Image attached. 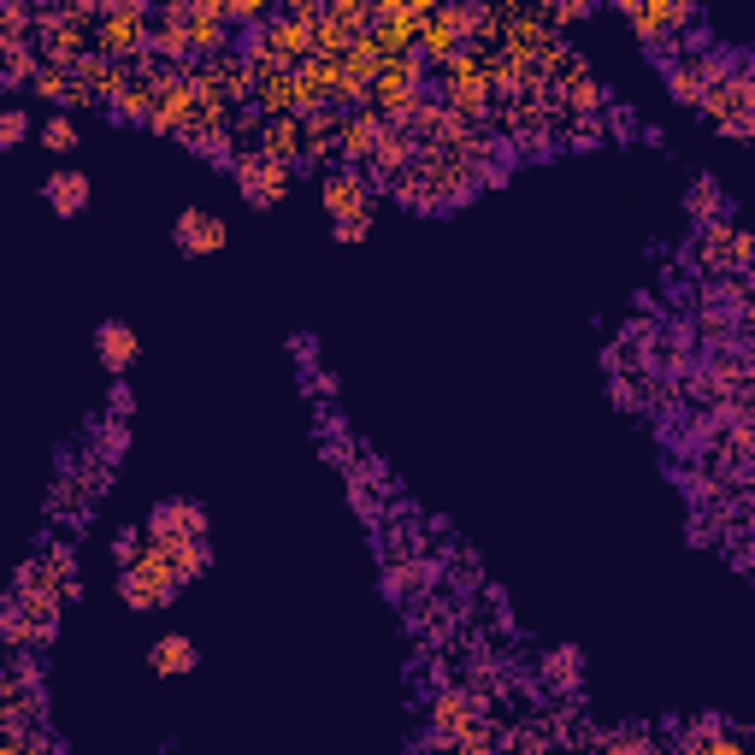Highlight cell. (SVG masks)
Returning <instances> with one entry per match:
<instances>
[{
    "instance_id": "cell-1",
    "label": "cell",
    "mask_w": 755,
    "mask_h": 755,
    "mask_svg": "<svg viewBox=\"0 0 755 755\" xmlns=\"http://www.w3.org/2000/svg\"><path fill=\"white\" fill-rule=\"evenodd\" d=\"M484 738H496L490 703H484L478 691H466V684H437V696H431V708H425V750L455 755L466 744H484Z\"/></svg>"
},
{
    "instance_id": "cell-2",
    "label": "cell",
    "mask_w": 755,
    "mask_h": 755,
    "mask_svg": "<svg viewBox=\"0 0 755 755\" xmlns=\"http://www.w3.org/2000/svg\"><path fill=\"white\" fill-rule=\"evenodd\" d=\"M148 36H154V12L142 0H106L101 18H94V53L113 65H142Z\"/></svg>"
},
{
    "instance_id": "cell-3",
    "label": "cell",
    "mask_w": 755,
    "mask_h": 755,
    "mask_svg": "<svg viewBox=\"0 0 755 755\" xmlns=\"http://www.w3.org/2000/svg\"><path fill=\"white\" fill-rule=\"evenodd\" d=\"M178 590H183V578L171 573V561H166V549H159V543H142V555L118 573V597H125L130 614L171 609V602H178Z\"/></svg>"
},
{
    "instance_id": "cell-4",
    "label": "cell",
    "mask_w": 755,
    "mask_h": 755,
    "mask_svg": "<svg viewBox=\"0 0 755 755\" xmlns=\"http://www.w3.org/2000/svg\"><path fill=\"white\" fill-rule=\"evenodd\" d=\"M703 118L720 130V137H732V142H744L755 130V72H750V60L703 101Z\"/></svg>"
},
{
    "instance_id": "cell-5",
    "label": "cell",
    "mask_w": 755,
    "mask_h": 755,
    "mask_svg": "<svg viewBox=\"0 0 755 755\" xmlns=\"http://www.w3.org/2000/svg\"><path fill=\"white\" fill-rule=\"evenodd\" d=\"M225 171L236 178V189H242V201H248V207H278V201L290 195V178H295L290 166H272V159H260L254 148H236Z\"/></svg>"
},
{
    "instance_id": "cell-6",
    "label": "cell",
    "mask_w": 755,
    "mask_h": 755,
    "mask_svg": "<svg viewBox=\"0 0 755 755\" xmlns=\"http://www.w3.org/2000/svg\"><path fill=\"white\" fill-rule=\"evenodd\" d=\"M319 201H325L331 225L372 219V183H367V171H355V166H331V171H319Z\"/></svg>"
},
{
    "instance_id": "cell-7",
    "label": "cell",
    "mask_w": 755,
    "mask_h": 755,
    "mask_svg": "<svg viewBox=\"0 0 755 755\" xmlns=\"http://www.w3.org/2000/svg\"><path fill=\"white\" fill-rule=\"evenodd\" d=\"M142 537H148V543H171V537H207V508L189 502V496H171V502H159L154 514L142 520Z\"/></svg>"
},
{
    "instance_id": "cell-8",
    "label": "cell",
    "mask_w": 755,
    "mask_h": 755,
    "mask_svg": "<svg viewBox=\"0 0 755 755\" xmlns=\"http://www.w3.org/2000/svg\"><path fill=\"white\" fill-rule=\"evenodd\" d=\"M254 154L260 159H272V166H302V148H307V137H302V118H260V130H254Z\"/></svg>"
},
{
    "instance_id": "cell-9",
    "label": "cell",
    "mask_w": 755,
    "mask_h": 755,
    "mask_svg": "<svg viewBox=\"0 0 755 755\" xmlns=\"http://www.w3.org/2000/svg\"><path fill=\"white\" fill-rule=\"evenodd\" d=\"M378 130H384V118H372L367 106H360V113H343V125H336V166L367 171V159L378 148Z\"/></svg>"
},
{
    "instance_id": "cell-10",
    "label": "cell",
    "mask_w": 755,
    "mask_h": 755,
    "mask_svg": "<svg viewBox=\"0 0 755 755\" xmlns=\"http://www.w3.org/2000/svg\"><path fill=\"white\" fill-rule=\"evenodd\" d=\"M171 242H178L183 254H219L225 242H231V225H225L219 213L189 207V213H178V225H171Z\"/></svg>"
},
{
    "instance_id": "cell-11",
    "label": "cell",
    "mask_w": 755,
    "mask_h": 755,
    "mask_svg": "<svg viewBox=\"0 0 755 755\" xmlns=\"http://www.w3.org/2000/svg\"><path fill=\"white\" fill-rule=\"evenodd\" d=\"M94 348H101V367L113 372V378H125L130 372V360L142 355V336L125 325V319H106L101 331H94Z\"/></svg>"
},
{
    "instance_id": "cell-12",
    "label": "cell",
    "mask_w": 755,
    "mask_h": 755,
    "mask_svg": "<svg viewBox=\"0 0 755 755\" xmlns=\"http://www.w3.org/2000/svg\"><path fill=\"white\" fill-rule=\"evenodd\" d=\"M195 667H201V655L183 631H166V638L148 643V673H159V679H183V673H195Z\"/></svg>"
},
{
    "instance_id": "cell-13",
    "label": "cell",
    "mask_w": 755,
    "mask_h": 755,
    "mask_svg": "<svg viewBox=\"0 0 755 755\" xmlns=\"http://www.w3.org/2000/svg\"><path fill=\"white\" fill-rule=\"evenodd\" d=\"M42 195H48V207H53V213H60V219H77V213H84V207H89V195H94V183L84 178V171H53V178H48V189H42Z\"/></svg>"
},
{
    "instance_id": "cell-14",
    "label": "cell",
    "mask_w": 755,
    "mask_h": 755,
    "mask_svg": "<svg viewBox=\"0 0 755 755\" xmlns=\"http://www.w3.org/2000/svg\"><path fill=\"white\" fill-rule=\"evenodd\" d=\"M36 72H42V53H36L30 36L24 42H0V89H30Z\"/></svg>"
},
{
    "instance_id": "cell-15",
    "label": "cell",
    "mask_w": 755,
    "mask_h": 755,
    "mask_svg": "<svg viewBox=\"0 0 755 755\" xmlns=\"http://www.w3.org/2000/svg\"><path fill=\"white\" fill-rule=\"evenodd\" d=\"M159 549H166L171 573H178L183 585H195V578H207V566H213V549H207V537H171V543H159Z\"/></svg>"
},
{
    "instance_id": "cell-16",
    "label": "cell",
    "mask_w": 755,
    "mask_h": 755,
    "mask_svg": "<svg viewBox=\"0 0 755 755\" xmlns=\"http://www.w3.org/2000/svg\"><path fill=\"white\" fill-rule=\"evenodd\" d=\"M543 679H549V691L555 696H578V679H585V655L566 643V650H549L543 655Z\"/></svg>"
},
{
    "instance_id": "cell-17",
    "label": "cell",
    "mask_w": 755,
    "mask_h": 755,
    "mask_svg": "<svg viewBox=\"0 0 755 755\" xmlns=\"http://www.w3.org/2000/svg\"><path fill=\"white\" fill-rule=\"evenodd\" d=\"M30 94H42L48 106H84V94H77V84H72V72H53V65H42V72L30 77Z\"/></svg>"
},
{
    "instance_id": "cell-18",
    "label": "cell",
    "mask_w": 755,
    "mask_h": 755,
    "mask_svg": "<svg viewBox=\"0 0 755 755\" xmlns=\"http://www.w3.org/2000/svg\"><path fill=\"white\" fill-rule=\"evenodd\" d=\"M684 207H691V225H714V219H726V195H720V183L708 178H696L691 183V201H684Z\"/></svg>"
},
{
    "instance_id": "cell-19",
    "label": "cell",
    "mask_w": 755,
    "mask_h": 755,
    "mask_svg": "<svg viewBox=\"0 0 755 755\" xmlns=\"http://www.w3.org/2000/svg\"><path fill=\"white\" fill-rule=\"evenodd\" d=\"M0 638H7L12 650H48V638H42V631H36V626H30V619H24L18 609H12V602L0 609Z\"/></svg>"
},
{
    "instance_id": "cell-20",
    "label": "cell",
    "mask_w": 755,
    "mask_h": 755,
    "mask_svg": "<svg viewBox=\"0 0 755 755\" xmlns=\"http://www.w3.org/2000/svg\"><path fill=\"white\" fill-rule=\"evenodd\" d=\"M319 455H325L331 466H343V472L360 461V455H355V443H348V431H343V425H331V420H325V431H319Z\"/></svg>"
},
{
    "instance_id": "cell-21",
    "label": "cell",
    "mask_w": 755,
    "mask_h": 755,
    "mask_svg": "<svg viewBox=\"0 0 755 755\" xmlns=\"http://www.w3.org/2000/svg\"><path fill=\"white\" fill-rule=\"evenodd\" d=\"M125 443H130V425H118V420L94 425V461H101V466H113L118 455H125Z\"/></svg>"
},
{
    "instance_id": "cell-22",
    "label": "cell",
    "mask_w": 755,
    "mask_h": 755,
    "mask_svg": "<svg viewBox=\"0 0 755 755\" xmlns=\"http://www.w3.org/2000/svg\"><path fill=\"white\" fill-rule=\"evenodd\" d=\"M42 148L48 154H72L77 148V125L65 113H48V125H42Z\"/></svg>"
},
{
    "instance_id": "cell-23",
    "label": "cell",
    "mask_w": 755,
    "mask_h": 755,
    "mask_svg": "<svg viewBox=\"0 0 755 755\" xmlns=\"http://www.w3.org/2000/svg\"><path fill=\"white\" fill-rule=\"evenodd\" d=\"M272 18V7H266V0H225V24H248V30H260V24Z\"/></svg>"
},
{
    "instance_id": "cell-24",
    "label": "cell",
    "mask_w": 755,
    "mask_h": 755,
    "mask_svg": "<svg viewBox=\"0 0 755 755\" xmlns=\"http://www.w3.org/2000/svg\"><path fill=\"white\" fill-rule=\"evenodd\" d=\"M142 543H148L142 525H118V537H113V561H118V573H125V566L142 555Z\"/></svg>"
},
{
    "instance_id": "cell-25",
    "label": "cell",
    "mask_w": 755,
    "mask_h": 755,
    "mask_svg": "<svg viewBox=\"0 0 755 755\" xmlns=\"http://www.w3.org/2000/svg\"><path fill=\"white\" fill-rule=\"evenodd\" d=\"M24 137H30V113H24V106H7V113H0V148H12Z\"/></svg>"
},
{
    "instance_id": "cell-26",
    "label": "cell",
    "mask_w": 755,
    "mask_h": 755,
    "mask_svg": "<svg viewBox=\"0 0 755 755\" xmlns=\"http://www.w3.org/2000/svg\"><path fill=\"white\" fill-rule=\"evenodd\" d=\"M578 18H590L585 0H561V7H549V12H543V24H578Z\"/></svg>"
},
{
    "instance_id": "cell-27",
    "label": "cell",
    "mask_w": 755,
    "mask_h": 755,
    "mask_svg": "<svg viewBox=\"0 0 755 755\" xmlns=\"http://www.w3.org/2000/svg\"><path fill=\"white\" fill-rule=\"evenodd\" d=\"M106 408H113V420H118V425L130 420V408H137V396H130V384H125V378L113 384V396H106Z\"/></svg>"
},
{
    "instance_id": "cell-28",
    "label": "cell",
    "mask_w": 755,
    "mask_h": 755,
    "mask_svg": "<svg viewBox=\"0 0 755 755\" xmlns=\"http://www.w3.org/2000/svg\"><path fill=\"white\" fill-rule=\"evenodd\" d=\"M336 242H367L372 236V219H348V225H331Z\"/></svg>"
},
{
    "instance_id": "cell-29",
    "label": "cell",
    "mask_w": 755,
    "mask_h": 755,
    "mask_svg": "<svg viewBox=\"0 0 755 755\" xmlns=\"http://www.w3.org/2000/svg\"><path fill=\"white\" fill-rule=\"evenodd\" d=\"M455 755H502V750H496V738H484V744H466V750H455Z\"/></svg>"
},
{
    "instance_id": "cell-30",
    "label": "cell",
    "mask_w": 755,
    "mask_h": 755,
    "mask_svg": "<svg viewBox=\"0 0 755 755\" xmlns=\"http://www.w3.org/2000/svg\"><path fill=\"white\" fill-rule=\"evenodd\" d=\"M650 755H691V750H684V744H655Z\"/></svg>"
}]
</instances>
